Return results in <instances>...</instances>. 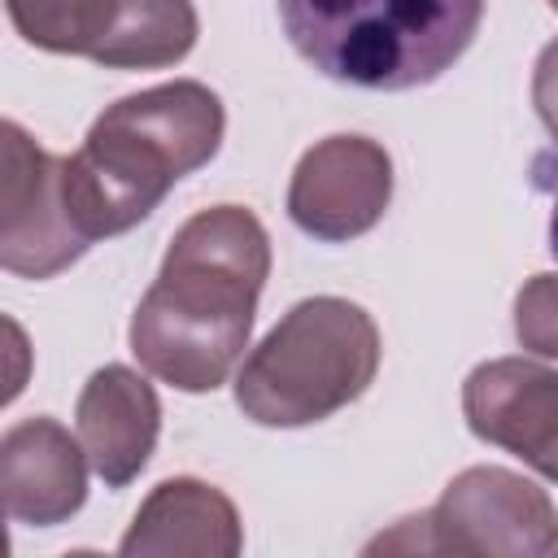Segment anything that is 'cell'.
Wrapping results in <instances>:
<instances>
[{"mask_svg":"<svg viewBox=\"0 0 558 558\" xmlns=\"http://www.w3.org/2000/svg\"><path fill=\"white\" fill-rule=\"evenodd\" d=\"M471 554V558H545L558 554V510L549 493L506 466L458 471L432 510L375 536L366 554Z\"/></svg>","mask_w":558,"mask_h":558,"instance_id":"5b68a950","label":"cell"},{"mask_svg":"<svg viewBox=\"0 0 558 558\" xmlns=\"http://www.w3.org/2000/svg\"><path fill=\"white\" fill-rule=\"evenodd\" d=\"M201 35L192 0H118L113 26L92 52L105 70H166L179 65Z\"/></svg>","mask_w":558,"mask_h":558,"instance_id":"7c38bea8","label":"cell"},{"mask_svg":"<svg viewBox=\"0 0 558 558\" xmlns=\"http://www.w3.org/2000/svg\"><path fill=\"white\" fill-rule=\"evenodd\" d=\"M279 22L318 74L366 92H410L475 44L484 0H279Z\"/></svg>","mask_w":558,"mask_h":558,"instance_id":"3957f363","label":"cell"},{"mask_svg":"<svg viewBox=\"0 0 558 558\" xmlns=\"http://www.w3.org/2000/svg\"><path fill=\"white\" fill-rule=\"evenodd\" d=\"M240 549L244 523L235 501L196 475L161 480L118 541L126 558H235Z\"/></svg>","mask_w":558,"mask_h":558,"instance_id":"8fae6325","label":"cell"},{"mask_svg":"<svg viewBox=\"0 0 558 558\" xmlns=\"http://www.w3.org/2000/svg\"><path fill=\"white\" fill-rule=\"evenodd\" d=\"M222 131L227 109L196 78L113 100L83 144L61 157V196L74 231L96 244L140 227L183 174L218 157Z\"/></svg>","mask_w":558,"mask_h":558,"instance_id":"7a4b0ae2","label":"cell"},{"mask_svg":"<svg viewBox=\"0 0 558 558\" xmlns=\"http://www.w3.org/2000/svg\"><path fill=\"white\" fill-rule=\"evenodd\" d=\"M549 9H554V13H558V0H549Z\"/></svg>","mask_w":558,"mask_h":558,"instance_id":"e0dca14e","label":"cell"},{"mask_svg":"<svg viewBox=\"0 0 558 558\" xmlns=\"http://www.w3.org/2000/svg\"><path fill=\"white\" fill-rule=\"evenodd\" d=\"M392 205V157L371 135L310 144L288 183V218L323 244H349L379 227Z\"/></svg>","mask_w":558,"mask_h":558,"instance_id":"52a82bcc","label":"cell"},{"mask_svg":"<svg viewBox=\"0 0 558 558\" xmlns=\"http://www.w3.org/2000/svg\"><path fill=\"white\" fill-rule=\"evenodd\" d=\"M0 266L17 279H52L92 248L65 214L61 157L39 148L13 118L0 126Z\"/></svg>","mask_w":558,"mask_h":558,"instance_id":"8992f818","label":"cell"},{"mask_svg":"<svg viewBox=\"0 0 558 558\" xmlns=\"http://www.w3.org/2000/svg\"><path fill=\"white\" fill-rule=\"evenodd\" d=\"M532 105H536V118L545 122V131L554 135L558 144V39H549L532 65Z\"/></svg>","mask_w":558,"mask_h":558,"instance_id":"9a60e30c","label":"cell"},{"mask_svg":"<svg viewBox=\"0 0 558 558\" xmlns=\"http://www.w3.org/2000/svg\"><path fill=\"white\" fill-rule=\"evenodd\" d=\"M514 340L536 357H558V270L532 275L514 292Z\"/></svg>","mask_w":558,"mask_h":558,"instance_id":"5bb4252c","label":"cell"},{"mask_svg":"<svg viewBox=\"0 0 558 558\" xmlns=\"http://www.w3.org/2000/svg\"><path fill=\"white\" fill-rule=\"evenodd\" d=\"M87 449L48 414L22 418L0 436V488L13 523L57 527L87 501Z\"/></svg>","mask_w":558,"mask_h":558,"instance_id":"9c48e42d","label":"cell"},{"mask_svg":"<svg viewBox=\"0 0 558 558\" xmlns=\"http://www.w3.org/2000/svg\"><path fill=\"white\" fill-rule=\"evenodd\" d=\"M466 427L558 484V371L536 357H488L462 379Z\"/></svg>","mask_w":558,"mask_h":558,"instance_id":"ba28073f","label":"cell"},{"mask_svg":"<svg viewBox=\"0 0 558 558\" xmlns=\"http://www.w3.org/2000/svg\"><path fill=\"white\" fill-rule=\"evenodd\" d=\"M549 248H554V257H558V205H554V222H549Z\"/></svg>","mask_w":558,"mask_h":558,"instance_id":"2e32d148","label":"cell"},{"mask_svg":"<svg viewBox=\"0 0 558 558\" xmlns=\"http://www.w3.org/2000/svg\"><path fill=\"white\" fill-rule=\"evenodd\" d=\"M74 427L105 488H126L131 480H140L161 436L157 388L148 384V375L109 362L87 375L74 401Z\"/></svg>","mask_w":558,"mask_h":558,"instance_id":"30bf717a","label":"cell"},{"mask_svg":"<svg viewBox=\"0 0 558 558\" xmlns=\"http://www.w3.org/2000/svg\"><path fill=\"white\" fill-rule=\"evenodd\" d=\"M379 327L344 296L296 301L235 371V405L257 427H310L353 405L379 375Z\"/></svg>","mask_w":558,"mask_h":558,"instance_id":"277c9868","label":"cell"},{"mask_svg":"<svg viewBox=\"0 0 558 558\" xmlns=\"http://www.w3.org/2000/svg\"><path fill=\"white\" fill-rule=\"evenodd\" d=\"M4 13L31 48L92 61L113 26L118 0H4Z\"/></svg>","mask_w":558,"mask_h":558,"instance_id":"4fadbf2b","label":"cell"},{"mask_svg":"<svg viewBox=\"0 0 558 558\" xmlns=\"http://www.w3.org/2000/svg\"><path fill=\"white\" fill-rule=\"evenodd\" d=\"M266 279L262 218L244 205L196 209L170 235L161 270L131 314L135 362L179 392L222 388L248 349Z\"/></svg>","mask_w":558,"mask_h":558,"instance_id":"6da1fadb","label":"cell"}]
</instances>
